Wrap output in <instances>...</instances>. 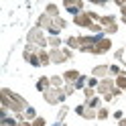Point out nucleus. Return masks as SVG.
I'll list each match as a JSON object with an SVG mask.
<instances>
[{
  "instance_id": "obj_1",
  "label": "nucleus",
  "mask_w": 126,
  "mask_h": 126,
  "mask_svg": "<svg viewBox=\"0 0 126 126\" xmlns=\"http://www.w3.org/2000/svg\"><path fill=\"white\" fill-rule=\"evenodd\" d=\"M0 104H2V108L10 110L14 116H16V114H25V110L29 108L27 100L22 98L20 94L12 92V90H8V88H2V90H0Z\"/></svg>"
},
{
  "instance_id": "obj_2",
  "label": "nucleus",
  "mask_w": 126,
  "mask_h": 126,
  "mask_svg": "<svg viewBox=\"0 0 126 126\" xmlns=\"http://www.w3.org/2000/svg\"><path fill=\"white\" fill-rule=\"evenodd\" d=\"M49 37L45 35V31L43 29H39V27H33L27 33V43L29 45H35V47H39V49H47L49 47Z\"/></svg>"
},
{
  "instance_id": "obj_3",
  "label": "nucleus",
  "mask_w": 126,
  "mask_h": 126,
  "mask_svg": "<svg viewBox=\"0 0 126 126\" xmlns=\"http://www.w3.org/2000/svg\"><path fill=\"white\" fill-rule=\"evenodd\" d=\"M43 100L47 102V104H49V106H63V102H65L67 100V94L65 92H63V88H51V90H47L45 94H43Z\"/></svg>"
},
{
  "instance_id": "obj_4",
  "label": "nucleus",
  "mask_w": 126,
  "mask_h": 126,
  "mask_svg": "<svg viewBox=\"0 0 126 126\" xmlns=\"http://www.w3.org/2000/svg\"><path fill=\"white\" fill-rule=\"evenodd\" d=\"M49 55H51V63H55V65H61V63L73 59V51L67 49V47H61V49H49Z\"/></svg>"
},
{
  "instance_id": "obj_5",
  "label": "nucleus",
  "mask_w": 126,
  "mask_h": 126,
  "mask_svg": "<svg viewBox=\"0 0 126 126\" xmlns=\"http://www.w3.org/2000/svg\"><path fill=\"white\" fill-rule=\"evenodd\" d=\"M63 8L71 14V16H77V14L85 12V4H83V0H65L63 2Z\"/></svg>"
},
{
  "instance_id": "obj_6",
  "label": "nucleus",
  "mask_w": 126,
  "mask_h": 126,
  "mask_svg": "<svg viewBox=\"0 0 126 126\" xmlns=\"http://www.w3.org/2000/svg\"><path fill=\"white\" fill-rule=\"evenodd\" d=\"M116 90V81H114V77H106V79H100V85H98V96L100 98H104L108 96V94H112Z\"/></svg>"
},
{
  "instance_id": "obj_7",
  "label": "nucleus",
  "mask_w": 126,
  "mask_h": 126,
  "mask_svg": "<svg viewBox=\"0 0 126 126\" xmlns=\"http://www.w3.org/2000/svg\"><path fill=\"white\" fill-rule=\"evenodd\" d=\"M110 49H112V39H110V37H104L102 41L96 43V47H94L92 55H106Z\"/></svg>"
},
{
  "instance_id": "obj_8",
  "label": "nucleus",
  "mask_w": 126,
  "mask_h": 126,
  "mask_svg": "<svg viewBox=\"0 0 126 126\" xmlns=\"http://www.w3.org/2000/svg\"><path fill=\"white\" fill-rule=\"evenodd\" d=\"M73 25L79 27V29H88L90 31V27L94 25V20H92V16L88 14V10H85L81 14H77V16H73Z\"/></svg>"
},
{
  "instance_id": "obj_9",
  "label": "nucleus",
  "mask_w": 126,
  "mask_h": 126,
  "mask_svg": "<svg viewBox=\"0 0 126 126\" xmlns=\"http://www.w3.org/2000/svg\"><path fill=\"white\" fill-rule=\"evenodd\" d=\"M22 59H25L29 65L33 67H41V61H39V51H31L25 47V51H22Z\"/></svg>"
},
{
  "instance_id": "obj_10",
  "label": "nucleus",
  "mask_w": 126,
  "mask_h": 126,
  "mask_svg": "<svg viewBox=\"0 0 126 126\" xmlns=\"http://www.w3.org/2000/svg\"><path fill=\"white\" fill-rule=\"evenodd\" d=\"M92 77H96V79H106V77H110V65H106V63L96 65L92 69Z\"/></svg>"
},
{
  "instance_id": "obj_11",
  "label": "nucleus",
  "mask_w": 126,
  "mask_h": 126,
  "mask_svg": "<svg viewBox=\"0 0 126 126\" xmlns=\"http://www.w3.org/2000/svg\"><path fill=\"white\" fill-rule=\"evenodd\" d=\"M35 27H39V29H43L45 31V33H47V31H49L51 27H53V18L49 16V14H39V16H37V25Z\"/></svg>"
},
{
  "instance_id": "obj_12",
  "label": "nucleus",
  "mask_w": 126,
  "mask_h": 126,
  "mask_svg": "<svg viewBox=\"0 0 126 126\" xmlns=\"http://www.w3.org/2000/svg\"><path fill=\"white\" fill-rule=\"evenodd\" d=\"M100 25L104 27V31H106V29H112V27H116V25H118V20H116V16H114V14H102Z\"/></svg>"
},
{
  "instance_id": "obj_13",
  "label": "nucleus",
  "mask_w": 126,
  "mask_h": 126,
  "mask_svg": "<svg viewBox=\"0 0 126 126\" xmlns=\"http://www.w3.org/2000/svg\"><path fill=\"white\" fill-rule=\"evenodd\" d=\"M37 90L41 92V94H45L47 90H51V77H47V75H41L37 79Z\"/></svg>"
},
{
  "instance_id": "obj_14",
  "label": "nucleus",
  "mask_w": 126,
  "mask_h": 126,
  "mask_svg": "<svg viewBox=\"0 0 126 126\" xmlns=\"http://www.w3.org/2000/svg\"><path fill=\"white\" fill-rule=\"evenodd\" d=\"M79 77H81V73L77 71V69H67V71L63 73V79H65V83H75Z\"/></svg>"
},
{
  "instance_id": "obj_15",
  "label": "nucleus",
  "mask_w": 126,
  "mask_h": 126,
  "mask_svg": "<svg viewBox=\"0 0 126 126\" xmlns=\"http://www.w3.org/2000/svg\"><path fill=\"white\" fill-rule=\"evenodd\" d=\"M65 47H67V49H77V51H79V37H77V35H69L67 39H65Z\"/></svg>"
},
{
  "instance_id": "obj_16",
  "label": "nucleus",
  "mask_w": 126,
  "mask_h": 126,
  "mask_svg": "<svg viewBox=\"0 0 126 126\" xmlns=\"http://www.w3.org/2000/svg\"><path fill=\"white\" fill-rule=\"evenodd\" d=\"M39 61H41V67L51 65V55H49V49H41V51H39Z\"/></svg>"
},
{
  "instance_id": "obj_17",
  "label": "nucleus",
  "mask_w": 126,
  "mask_h": 126,
  "mask_svg": "<svg viewBox=\"0 0 126 126\" xmlns=\"http://www.w3.org/2000/svg\"><path fill=\"white\" fill-rule=\"evenodd\" d=\"M45 14H49L51 18H59V6L53 4V2L47 4V6H45Z\"/></svg>"
},
{
  "instance_id": "obj_18",
  "label": "nucleus",
  "mask_w": 126,
  "mask_h": 126,
  "mask_svg": "<svg viewBox=\"0 0 126 126\" xmlns=\"http://www.w3.org/2000/svg\"><path fill=\"white\" fill-rule=\"evenodd\" d=\"M88 108H92V110H100L102 108V98L100 96H96V98H92V100H88V102H83Z\"/></svg>"
},
{
  "instance_id": "obj_19",
  "label": "nucleus",
  "mask_w": 126,
  "mask_h": 126,
  "mask_svg": "<svg viewBox=\"0 0 126 126\" xmlns=\"http://www.w3.org/2000/svg\"><path fill=\"white\" fill-rule=\"evenodd\" d=\"M49 49H61L63 47V39L61 37H49Z\"/></svg>"
},
{
  "instance_id": "obj_20",
  "label": "nucleus",
  "mask_w": 126,
  "mask_h": 126,
  "mask_svg": "<svg viewBox=\"0 0 126 126\" xmlns=\"http://www.w3.org/2000/svg\"><path fill=\"white\" fill-rule=\"evenodd\" d=\"M65 85V79H63V75H51V88H63Z\"/></svg>"
},
{
  "instance_id": "obj_21",
  "label": "nucleus",
  "mask_w": 126,
  "mask_h": 126,
  "mask_svg": "<svg viewBox=\"0 0 126 126\" xmlns=\"http://www.w3.org/2000/svg\"><path fill=\"white\" fill-rule=\"evenodd\" d=\"M22 118H25V120H29V122H33L35 118H39V116H37V110H35L33 106H29V108L25 110V114H22Z\"/></svg>"
},
{
  "instance_id": "obj_22",
  "label": "nucleus",
  "mask_w": 126,
  "mask_h": 126,
  "mask_svg": "<svg viewBox=\"0 0 126 126\" xmlns=\"http://www.w3.org/2000/svg\"><path fill=\"white\" fill-rule=\"evenodd\" d=\"M0 126H18V120L14 116H6V118L0 120Z\"/></svg>"
},
{
  "instance_id": "obj_23",
  "label": "nucleus",
  "mask_w": 126,
  "mask_h": 126,
  "mask_svg": "<svg viewBox=\"0 0 126 126\" xmlns=\"http://www.w3.org/2000/svg\"><path fill=\"white\" fill-rule=\"evenodd\" d=\"M69 114V106H65L63 104L61 108H59V112H57V122H61L63 124V120H65V116Z\"/></svg>"
},
{
  "instance_id": "obj_24",
  "label": "nucleus",
  "mask_w": 126,
  "mask_h": 126,
  "mask_svg": "<svg viewBox=\"0 0 126 126\" xmlns=\"http://www.w3.org/2000/svg\"><path fill=\"white\" fill-rule=\"evenodd\" d=\"M114 81H116V88H118V90H122V92H126V73H122V75H118V77H116Z\"/></svg>"
},
{
  "instance_id": "obj_25",
  "label": "nucleus",
  "mask_w": 126,
  "mask_h": 126,
  "mask_svg": "<svg viewBox=\"0 0 126 126\" xmlns=\"http://www.w3.org/2000/svg\"><path fill=\"white\" fill-rule=\"evenodd\" d=\"M122 73H126V71H122L120 65H116V63H112V65H110V77H114V79H116V77L122 75Z\"/></svg>"
},
{
  "instance_id": "obj_26",
  "label": "nucleus",
  "mask_w": 126,
  "mask_h": 126,
  "mask_svg": "<svg viewBox=\"0 0 126 126\" xmlns=\"http://www.w3.org/2000/svg\"><path fill=\"white\" fill-rule=\"evenodd\" d=\"M108 116H110V110H108L106 106H102V108L98 110V120H106Z\"/></svg>"
},
{
  "instance_id": "obj_27",
  "label": "nucleus",
  "mask_w": 126,
  "mask_h": 126,
  "mask_svg": "<svg viewBox=\"0 0 126 126\" xmlns=\"http://www.w3.org/2000/svg\"><path fill=\"white\" fill-rule=\"evenodd\" d=\"M63 92H65V94H67V98H69V96H73L77 90H75V85H73V83H65V85H63Z\"/></svg>"
},
{
  "instance_id": "obj_28",
  "label": "nucleus",
  "mask_w": 126,
  "mask_h": 126,
  "mask_svg": "<svg viewBox=\"0 0 126 126\" xmlns=\"http://www.w3.org/2000/svg\"><path fill=\"white\" fill-rule=\"evenodd\" d=\"M98 85H100V79H96V77H88V88H94V90H98Z\"/></svg>"
},
{
  "instance_id": "obj_29",
  "label": "nucleus",
  "mask_w": 126,
  "mask_h": 126,
  "mask_svg": "<svg viewBox=\"0 0 126 126\" xmlns=\"http://www.w3.org/2000/svg\"><path fill=\"white\" fill-rule=\"evenodd\" d=\"M33 126H47V120H45L43 116H39V118H35V120H33Z\"/></svg>"
},
{
  "instance_id": "obj_30",
  "label": "nucleus",
  "mask_w": 126,
  "mask_h": 126,
  "mask_svg": "<svg viewBox=\"0 0 126 126\" xmlns=\"http://www.w3.org/2000/svg\"><path fill=\"white\" fill-rule=\"evenodd\" d=\"M83 112H85V104H79V106H75V114L79 116V118L83 116Z\"/></svg>"
},
{
  "instance_id": "obj_31",
  "label": "nucleus",
  "mask_w": 126,
  "mask_h": 126,
  "mask_svg": "<svg viewBox=\"0 0 126 126\" xmlns=\"http://www.w3.org/2000/svg\"><path fill=\"white\" fill-rule=\"evenodd\" d=\"M114 118H116V120H122V118H124V112H122V110H116V112H114Z\"/></svg>"
},
{
  "instance_id": "obj_32",
  "label": "nucleus",
  "mask_w": 126,
  "mask_h": 126,
  "mask_svg": "<svg viewBox=\"0 0 126 126\" xmlns=\"http://www.w3.org/2000/svg\"><path fill=\"white\" fill-rule=\"evenodd\" d=\"M18 126H33V122H29V120H20Z\"/></svg>"
},
{
  "instance_id": "obj_33",
  "label": "nucleus",
  "mask_w": 126,
  "mask_h": 126,
  "mask_svg": "<svg viewBox=\"0 0 126 126\" xmlns=\"http://www.w3.org/2000/svg\"><path fill=\"white\" fill-rule=\"evenodd\" d=\"M122 53H124L122 49H118V51H116V59H122Z\"/></svg>"
},
{
  "instance_id": "obj_34",
  "label": "nucleus",
  "mask_w": 126,
  "mask_h": 126,
  "mask_svg": "<svg viewBox=\"0 0 126 126\" xmlns=\"http://www.w3.org/2000/svg\"><path fill=\"white\" fill-rule=\"evenodd\" d=\"M118 126H126V118H122V120H118Z\"/></svg>"
},
{
  "instance_id": "obj_35",
  "label": "nucleus",
  "mask_w": 126,
  "mask_h": 126,
  "mask_svg": "<svg viewBox=\"0 0 126 126\" xmlns=\"http://www.w3.org/2000/svg\"><path fill=\"white\" fill-rule=\"evenodd\" d=\"M63 126H67V124H63Z\"/></svg>"
}]
</instances>
